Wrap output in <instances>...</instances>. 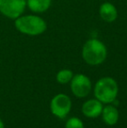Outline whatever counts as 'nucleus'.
Listing matches in <instances>:
<instances>
[{
    "label": "nucleus",
    "instance_id": "nucleus-1",
    "mask_svg": "<svg viewBox=\"0 0 127 128\" xmlns=\"http://www.w3.org/2000/svg\"><path fill=\"white\" fill-rule=\"evenodd\" d=\"M82 57L84 60L90 66H98L105 62L106 59V46L98 39H90L84 44Z\"/></svg>",
    "mask_w": 127,
    "mask_h": 128
},
{
    "label": "nucleus",
    "instance_id": "nucleus-2",
    "mask_svg": "<svg viewBox=\"0 0 127 128\" xmlns=\"http://www.w3.org/2000/svg\"><path fill=\"white\" fill-rule=\"evenodd\" d=\"M119 92V86L115 79L110 77L100 78L94 87V95L96 98L104 104L114 102Z\"/></svg>",
    "mask_w": 127,
    "mask_h": 128
},
{
    "label": "nucleus",
    "instance_id": "nucleus-3",
    "mask_svg": "<svg viewBox=\"0 0 127 128\" xmlns=\"http://www.w3.org/2000/svg\"><path fill=\"white\" fill-rule=\"evenodd\" d=\"M15 26L20 32L31 36L42 34L46 30V23L44 19L34 15L18 17L15 21Z\"/></svg>",
    "mask_w": 127,
    "mask_h": 128
},
{
    "label": "nucleus",
    "instance_id": "nucleus-4",
    "mask_svg": "<svg viewBox=\"0 0 127 128\" xmlns=\"http://www.w3.org/2000/svg\"><path fill=\"white\" fill-rule=\"evenodd\" d=\"M50 107L53 115L58 118H64L71 112V100L67 95L59 93L51 100Z\"/></svg>",
    "mask_w": 127,
    "mask_h": 128
},
{
    "label": "nucleus",
    "instance_id": "nucleus-5",
    "mask_svg": "<svg viewBox=\"0 0 127 128\" xmlns=\"http://www.w3.org/2000/svg\"><path fill=\"white\" fill-rule=\"evenodd\" d=\"M26 0H0V12L10 18H17L24 12Z\"/></svg>",
    "mask_w": 127,
    "mask_h": 128
},
{
    "label": "nucleus",
    "instance_id": "nucleus-6",
    "mask_svg": "<svg viewBox=\"0 0 127 128\" xmlns=\"http://www.w3.org/2000/svg\"><path fill=\"white\" fill-rule=\"evenodd\" d=\"M71 90L77 98H85L92 91V82L84 74H76L71 80Z\"/></svg>",
    "mask_w": 127,
    "mask_h": 128
},
{
    "label": "nucleus",
    "instance_id": "nucleus-7",
    "mask_svg": "<svg viewBox=\"0 0 127 128\" xmlns=\"http://www.w3.org/2000/svg\"><path fill=\"white\" fill-rule=\"evenodd\" d=\"M103 104L98 100H89L82 106V112L90 118H95L100 116L103 111Z\"/></svg>",
    "mask_w": 127,
    "mask_h": 128
},
{
    "label": "nucleus",
    "instance_id": "nucleus-8",
    "mask_svg": "<svg viewBox=\"0 0 127 128\" xmlns=\"http://www.w3.org/2000/svg\"><path fill=\"white\" fill-rule=\"evenodd\" d=\"M99 14L102 19L108 23L113 22L118 17V12L116 7L109 2L102 4L99 8Z\"/></svg>",
    "mask_w": 127,
    "mask_h": 128
},
{
    "label": "nucleus",
    "instance_id": "nucleus-9",
    "mask_svg": "<svg viewBox=\"0 0 127 128\" xmlns=\"http://www.w3.org/2000/svg\"><path fill=\"white\" fill-rule=\"evenodd\" d=\"M101 114L104 122L108 126H114L119 121V111L113 106L109 104V106L104 107Z\"/></svg>",
    "mask_w": 127,
    "mask_h": 128
},
{
    "label": "nucleus",
    "instance_id": "nucleus-10",
    "mask_svg": "<svg viewBox=\"0 0 127 128\" xmlns=\"http://www.w3.org/2000/svg\"><path fill=\"white\" fill-rule=\"evenodd\" d=\"M28 7L33 12L41 13L50 8L51 0H26Z\"/></svg>",
    "mask_w": 127,
    "mask_h": 128
},
{
    "label": "nucleus",
    "instance_id": "nucleus-11",
    "mask_svg": "<svg viewBox=\"0 0 127 128\" xmlns=\"http://www.w3.org/2000/svg\"><path fill=\"white\" fill-rule=\"evenodd\" d=\"M72 78H73V72L71 70L64 69L58 72L56 76V79L60 84H67V83L71 82Z\"/></svg>",
    "mask_w": 127,
    "mask_h": 128
},
{
    "label": "nucleus",
    "instance_id": "nucleus-12",
    "mask_svg": "<svg viewBox=\"0 0 127 128\" xmlns=\"http://www.w3.org/2000/svg\"><path fill=\"white\" fill-rule=\"evenodd\" d=\"M65 128H84V123L80 118L73 117L66 121Z\"/></svg>",
    "mask_w": 127,
    "mask_h": 128
},
{
    "label": "nucleus",
    "instance_id": "nucleus-13",
    "mask_svg": "<svg viewBox=\"0 0 127 128\" xmlns=\"http://www.w3.org/2000/svg\"><path fill=\"white\" fill-rule=\"evenodd\" d=\"M0 128H4V125H3V121H2V120L0 118Z\"/></svg>",
    "mask_w": 127,
    "mask_h": 128
}]
</instances>
